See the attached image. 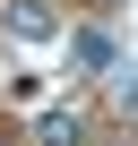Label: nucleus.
<instances>
[{"label":"nucleus","instance_id":"nucleus-4","mask_svg":"<svg viewBox=\"0 0 138 146\" xmlns=\"http://www.w3.org/2000/svg\"><path fill=\"white\" fill-rule=\"evenodd\" d=\"M112 95H121V112H138V69H121V78H112Z\"/></svg>","mask_w":138,"mask_h":146},{"label":"nucleus","instance_id":"nucleus-1","mask_svg":"<svg viewBox=\"0 0 138 146\" xmlns=\"http://www.w3.org/2000/svg\"><path fill=\"white\" fill-rule=\"evenodd\" d=\"M0 17H9V35H17V43H52V35H60V17H52V0H9Z\"/></svg>","mask_w":138,"mask_h":146},{"label":"nucleus","instance_id":"nucleus-5","mask_svg":"<svg viewBox=\"0 0 138 146\" xmlns=\"http://www.w3.org/2000/svg\"><path fill=\"white\" fill-rule=\"evenodd\" d=\"M95 9H112V0H95Z\"/></svg>","mask_w":138,"mask_h":146},{"label":"nucleus","instance_id":"nucleus-6","mask_svg":"<svg viewBox=\"0 0 138 146\" xmlns=\"http://www.w3.org/2000/svg\"><path fill=\"white\" fill-rule=\"evenodd\" d=\"M0 146H9V137H0Z\"/></svg>","mask_w":138,"mask_h":146},{"label":"nucleus","instance_id":"nucleus-2","mask_svg":"<svg viewBox=\"0 0 138 146\" xmlns=\"http://www.w3.org/2000/svg\"><path fill=\"white\" fill-rule=\"evenodd\" d=\"M35 137H43V146H86V120L60 103V112H43V129H35Z\"/></svg>","mask_w":138,"mask_h":146},{"label":"nucleus","instance_id":"nucleus-3","mask_svg":"<svg viewBox=\"0 0 138 146\" xmlns=\"http://www.w3.org/2000/svg\"><path fill=\"white\" fill-rule=\"evenodd\" d=\"M69 60H78V69H112V35H104V26L69 35Z\"/></svg>","mask_w":138,"mask_h":146}]
</instances>
